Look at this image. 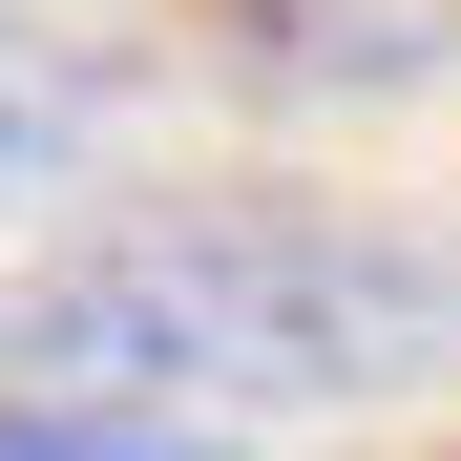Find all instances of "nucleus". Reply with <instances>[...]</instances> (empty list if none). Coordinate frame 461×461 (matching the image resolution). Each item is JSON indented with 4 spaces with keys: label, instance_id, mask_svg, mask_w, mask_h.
<instances>
[{
    "label": "nucleus",
    "instance_id": "f257e3e1",
    "mask_svg": "<svg viewBox=\"0 0 461 461\" xmlns=\"http://www.w3.org/2000/svg\"><path fill=\"white\" fill-rule=\"evenodd\" d=\"M0 357L42 399H126V420H168V399H377V377L440 357V273L357 252L315 210H168L85 273L0 294Z\"/></svg>",
    "mask_w": 461,
    "mask_h": 461
},
{
    "label": "nucleus",
    "instance_id": "f03ea898",
    "mask_svg": "<svg viewBox=\"0 0 461 461\" xmlns=\"http://www.w3.org/2000/svg\"><path fill=\"white\" fill-rule=\"evenodd\" d=\"M252 42L336 63V85H399V63H461V0H230Z\"/></svg>",
    "mask_w": 461,
    "mask_h": 461
},
{
    "label": "nucleus",
    "instance_id": "7ed1b4c3",
    "mask_svg": "<svg viewBox=\"0 0 461 461\" xmlns=\"http://www.w3.org/2000/svg\"><path fill=\"white\" fill-rule=\"evenodd\" d=\"M126 63V0H0V126H63Z\"/></svg>",
    "mask_w": 461,
    "mask_h": 461
}]
</instances>
